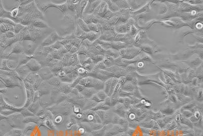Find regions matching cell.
I'll return each instance as SVG.
<instances>
[{"label": "cell", "mask_w": 203, "mask_h": 136, "mask_svg": "<svg viewBox=\"0 0 203 136\" xmlns=\"http://www.w3.org/2000/svg\"><path fill=\"white\" fill-rule=\"evenodd\" d=\"M76 22L77 24L83 31H85V32L87 33L89 32H90V30H89V26H88V24H87V23L85 22L82 18H77V19H76Z\"/></svg>", "instance_id": "obj_15"}, {"label": "cell", "mask_w": 203, "mask_h": 136, "mask_svg": "<svg viewBox=\"0 0 203 136\" xmlns=\"http://www.w3.org/2000/svg\"><path fill=\"white\" fill-rule=\"evenodd\" d=\"M7 59H3L1 68L0 70H4V71H11L10 70V69L8 68L7 65Z\"/></svg>", "instance_id": "obj_31"}, {"label": "cell", "mask_w": 203, "mask_h": 136, "mask_svg": "<svg viewBox=\"0 0 203 136\" xmlns=\"http://www.w3.org/2000/svg\"><path fill=\"white\" fill-rule=\"evenodd\" d=\"M88 51V49L87 47L85 46L84 45H81L80 47L78 48V50L77 51V55H87V52Z\"/></svg>", "instance_id": "obj_22"}, {"label": "cell", "mask_w": 203, "mask_h": 136, "mask_svg": "<svg viewBox=\"0 0 203 136\" xmlns=\"http://www.w3.org/2000/svg\"><path fill=\"white\" fill-rule=\"evenodd\" d=\"M32 58H34V56H29L24 54V53L19 54L18 55V59H17L18 67L22 65H26L28 61Z\"/></svg>", "instance_id": "obj_12"}, {"label": "cell", "mask_w": 203, "mask_h": 136, "mask_svg": "<svg viewBox=\"0 0 203 136\" xmlns=\"http://www.w3.org/2000/svg\"><path fill=\"white\" fill-rule=\"evenodd\" d=\"M33 1L32 0H18L17 1V4L19 6H26L28 4H30Z\"/></svg>", "instance_id": "obj_30"}, {"label": "cell", "mask_w": 203, "mask_h": 136, "mask_svg": "<svg viewBox=\"0 0 203 136\" xmlns=\"http://www.w3.org/2000/svg\"><path fill=\"white\" fill-rule=\"evenodd\" d=\"M7 65L11 71L15 70L18 67V61L11 59H7Z\"/></svg>", "instance_id": "obj_19"}, {"label": "cell", "mask_w": 203, "mask_h": 136, "mask_svg": "<svg viewBox=\"0 0 203 136\" xmlns=\"http://www.w3.org/2000/svg\"><path fill=\"white\" fill-rule=\"evenodd\" d=\"M88 3L87 1H80L79 2L78 6L79 14V17L82 18L83 15L85 12V9L87 6V4Z\"/></svg>", "instance_id": "obj_18"}, {"label": "cell", "mask_w": 203, "mask_h": 136, "mask_svg": "<svg viewBox=\"0 0 203 136\" xmlns=\"http://www.w3.org/2000/svg\"><path fill=\"white\" fill-rule=\"evenodd\" d=\"M3 7H4L3 4V1H0V8H3Z\"/></svg>", "instance_id": "obj_41"}, {"label": "cell", "mask_w": 203, "mask_h": 136, "mask_svg": "<svg viewBox=\"0 0 203 136\" xmlns=\"http://www.w3.org/2000/svg\"><path fill=\"white\" fill-rule=\"evenodd\" d=\"M78 50V47L73 46L70 50L69 51V53H70L71 55H74V54H76V53H77Z\"/></svg>", "instance_id": "obj_36"}, {"label": "cell", "mask_w": 203, "mask_h": 136, "mask_svg": "<svg viewBox=\"0 0 203 136\" xmlns=\"http://www.w3.org/2000/svg\"><path fill=\"white\" fill-rule=\"evenodd\" d=\"M2 23V18H0V24H1V23Z\"/></svg>", "instance_id": "obj_43"}, {"label": "cell", "mask_w": 203, "mask_h": 136, "mask_svg": "<svg viewBox=\"0 0 203 136\" xmlns=\"http://www.w3.org/2000/svg\"><path fill=\"white\" fill-rule=\"evenodd\" d=\"M8 48L10 51V56L13 54L19 55L24 53L22 41H19L14 43L10 46L8 47Z\"/></svg>", "instance_id": "obj_5"}, {"label": "cell", "mask_w": 203, "mask_h": 136, "mask_svg": "<svg viewBox=\"0 0 203 136\" xmlns=\"http://www.w3.org/2000/svg\"><path fill=\"white\" fill-rule=\"evenodd\" d=\"M26 26H24V25L21 24L20 23H16L14 25V32L17 34L19 32H20L21 30H22V29L25 28Z\"/></svg>", "instance_id": "obj_24"}, {"label": "cell", "mask_w": 203, "mask_h": 136, "mask_svg": "<svg viewBox=\"0 0 203 136\" xmlns=\"http://www.w3.org/2000/svg\"><path fill=\"white\" fill-rule=\"evenodd\" d=\"M24 40H32V37L30 36V33L29 32V31L28 30V29L26 31V32H25V34L24 35V38H23V41Z\"/></svg>", "instance_id": "obj_33"}, {"label": "cell", "mask_w": 203, "mask_h": 136, "mask_svg": "<svg viewBox=\"0 0 203 136\" xmlns=\"http://www.w3.org/2000/svg\"><path fill=\"white\" fill-rule=\"evenodd\" d=\"M4 25L6 26L7 30H10L14 32V26L12 24H8V23H4Z\"/></svg>", "instance_id": "obj_35"}, {"label": "cell", "mask_w": 203, "mask_h": 136, "mask_svg": "<svg viewBox=\"0 0 203 136\" xmlns=\"http://www.w3.org/2000/svg\"><path fill=\"white\" fill-rule=\"evenodd\" d=\"M100 34L98 32H95L90 31L87 33V39L89 40L91 42L93 43L96 40L99 38Z\"/></svg>", "instance_id": "obj_20"}, {"label": "cell", "mask_w": 203, "mask_h": 136, "mask_svg": "<svg viewBox=\"0 0 203 136\" xmlns=\"http://www.w3.org/2000/svg\"><path fill=\"white\" fill-rule=\"evenodd\" d=\"M74 34L76 38L80 39L82 41L84 40L85 39H87V32L83 31L77 24L76 22V26H75V29Z\"/></svg>", "instance_id": "obj_13"}, {"label": "cell", "mask_w": 203, "mask_h": 136, "mask_svg": "<svg viewBox=\"0 0 203 136\" xmlns=\"http://www.w3.org/2000/svg\"><path fill=\"white\" fill-rule=\"evenodd\" d=\"M77 72L79 76L81 77H84L85 75H87L89 73V72L87 71L82 66H81L80 68H79L77 70Z\"/></svg>", "instance_id": "obj_23"}, {"label": "cell", "mask_w": 203, "mask_h": 136, "mask_svg": "<svg viewBox=\"0 0 203 136\" xmlns=\"http://www.w3.org/2000/svg\"><path fill=\"white\" fill-rule=\"evenodd\" d=\"M38 73L39 77L42 80H49L55 76L51 68L47 66L42 67L39 70Z\"/></svg>", "instance_id": "obj_4"}, {"label": "cell", "mask_w": 203, "mask_h": 136, "mask_svg": "<svg viewBox=\"0 0 203 136\" xmlns=\"http://www.w3.org/2000/svg\"><path fill=\"white\" fill-rule=\"evenodd\" d=\"M0 31L2 33H5L7 31L6 28V26L4 25L3 23H2L0 24Z\"/></svg>", "instance_id": "obj_38"}, {"label": "cell", "mask_w": 203, "mask_h": 136, "mask_svg": "<svg viewBox=\"0 0 203 136\" xmlns=\"http://www.w3.org/2000/svg\"><path fill=\"white\" fill-rule=\"evenodd\" d=\"M51 47V48L53 50H54V49H60L61 48H62V47L64 46V45L60 43V41H57L56 43H55L54 44L50 46Z\"/></svg>", "instance_id": "obj_28"}, {"label": "cell", "mask_w": 203, "mask_h": 136, "mask_svg": "<svg viewBox=\"0 0 203 136\" xmlns=\"http://www.w3.org/2000/svg\"><path fill=\"white\" fill-rule=\"evenodd\" d=\"M67 3H68V10H70L71 11L74 13L75 7L76 6V4L73 3L71 0H67Z\"/></svg>", "instance_id": "obj_29"}, {"label": "cell", "mask_w": 203, "mask_h": 136, "mask_svg": "<svg viewBox=\"0 0 203 136\" xmlns=\"http://www.w3.org/2000/svg\"><path fill=\"white\" fill-rule=\"evenodd\" d=\"M2 60H3V59H2V57H1V55H0V69H1V68Z\"/></svg>", "instance_id": "obj_40"}, {"label": "cell", "mask_w": 203, "mask_h": 136, "mask_svg": "<svg viewBox=\"0 0 203 136\" xmlns=\"http://www.w3.org/2000/svg\"><path fill=\"white\" fill-rule=\"evenodd\" d=\"M76 18L74 16L71 15L70 13L66 12V13L62 15V18L60 21L64 23V25L70 26H76Z\"/></svg>", "instance_id": "obj_8"}, {"label": "cell", "mask_w": 203, "mask_h": 136, "mask_svg": "<svg viewBox=\"0 0 203 136\" xmlns=\"http://www.w3.org/2000/svg\"><path fill=\"white\" fill-rule=\"evenodd\" d=\"M55 8L62 13V15L68 11L67 1H66L62 4H55L52 2H48V8Z\"/></svg>", "instance_id": "obj_7"}, {"label": "cell", "mask_w": 203, "mask_h": 136, "mask_svg": "<svg viewBox=\"0 0 203 136\" xmlns=\"http://www.w3.org/2000/svg\"><path fill=\"white\" fill-rule=\"evenodd\" d=\"M78 57L79 61L82 66L85 64L87 61V59L89 57L86 55H78Z\"/></svg>", "instance_id": "obj_26"}, {"label": "cell", "mask_w": 203, "mask_h": 136, "mask_svg": "<svg viewBox=\"0 0 203 136\" xmlns=\"http://www.w3.org/2000/svg\"><path fill=\"white\" fill-rule=\"evenodd\" d=\"M62 38L60 36L56 30L49 35L41 43V45L43 47L49 46L56 43L57 41H60Z\"/></svg>", "instance_id": "obj_3"}, {"label": "cell", "mask_w": 203, "mask_h": 136, "mask_svg": "<svg viewBox=\"0 0 203 136\" xmlns=\"http://www.w3.org/2000/svg\"><path fill=\"white\" fill-rule=\"evenodd\" d=\"M21 7L23 8V10L24 11L25 14H30L32 15L36 7V1H33L32 2H31L30 4H28L26 6H21Z\"/></svg>", "instance_id": "obj_14"}, {"label": "cell", "mask_w": 203, "mask_h": 136, "mask_svg": "<svg viewBox=\"0 0 203 136\" xmlns=\"http://www.w3.org/2000/svg\"><path fill=\"white\" fill-rule=\"evenodd\" d=\"M75 87L76 88L77 90H78L79 91H82L83 89H84V87L82 85H81L80 84H77Z\"/></svg>", "instance_id": "obj_39"}, {"label": "cell", "mask_w": 203, "mask_h": 136, "mask_svg": "<svg viewBox=\"0 0 203 136\" xmlns=\"http://www.w3.org/2000/svg\"><path fill=\"white\" fill-rule=\"evenodd\" d=\"M68 52V50L65 48L64 46H63L62 48L59 49L53 50L51 53V55H52L53 59H56L59 61H60L64 56V55Z\"/></svg>", "instance_id": "obj_10"}, {"label": "cell", "mask_w": 203, "mask_h": 136, "mask_svg": "<svg viewBox=\"0 0 203 136\" xmlns=\"http://www.w3.org/2000/svg\"><path fill=\"white\" fill-rule=\"evenodd\" d=\"M38 72H30V74L27 76L26 78L24 79V80H26L28 82H30V84H34L35 81L37 77L38 76Z\"/></svg>", "instance_id": "obj_21"}, {"label": "cell", "mask_w": 203, "mask_h": 136, "mask_svg": "<svg viewBox=\"0 0 203 136\" xmlns=\"http://www.w3.org/2000/svg\"><path fill=\"white\" fill-rule=\"evenodd\" d=\"M10 11V17L11 19L14 21L15 22V20L18 16L19 14V6L17 4L16 5L13 7L11 10H9Z\"/></svg>", "instance_id": "obj_17"}, {"label": "cell", "mask_w": 203, "mask_h": 136, "mask_svg": "<svg viewBox=\"0 0 203 136\" xmlns=\"http://www.w3.org/2000/svg\"><path fill=\"white\" fill-rule=\"evenodd\" d=\"M49 83L53 85H60V80L58 79V78L57 77H53L51 79H49L48 80Z\"/></svg>", "instance_id": "obj_27"}, {"label": "cell", "mask_w": 203, "mask_h": 136, "mask_svg": "<svg viewBox=\"0 0 203 136\" xmlns=\"http://www.w3.org/2000/svg\"><path fill=\"white\" fill-rule=\"evenodd\" d=\"M31 15L32 19H41L44 20L45 18V13L39 10L37 6Z\"/></svg>", "instance_id": "obj_16"}, {"label": "cell", "mask_w": 203, "mask_h": 136, "mask_svg": "<svg viewBox=\"0 0 203 136\" xmlns=\"http://www.w3.org/2000/svg\"><path fill=\"white\" fill-rule=\"evenodd\" d=\"M74 45L73 44H72L71 43H67L66 44L64 45V46L65 47V48L67 50H68V51H69L70 50L71 48H72V47Z\"/></svg>", "instance_id": "obj_37"}, {"label": "cell", "mask_w": 203, "mask_h": 136, "mask_svg": "<svg viewBox=\"0 0 203 136\" xmlns=\"http://www.w3.org/2000/svg\"><path fill=\"white\" fill-rule=\"evenodd\" d=\"M22 43L24 53L29 56H34L35 51L40 45L32 40H24Z\"/></svg>", "instance_id": "obj_2"}, {"label": "cell", "mask_w": 203, "mask_h": 136, "mask_svg": "<svg viewBox=\"0 0 203 136\" xmlns=\"http://www.w3.org/2000/svg\"><path fill=\"white\" fill-rule=\"evenodd\" d=\"M26 65L30 69V72H38L42 68L40 63L34 58L30 59Z\"/></svg>", "instance_id": "obj_6"}, {"label": "cell", "mask_w": 203, "mask_h": 136, "mask_svg": "<svg viewBox=\"0 0 203 136\" xmlns=\"http://www.w3.org/2000/svg\"><path fill=\"white\" fill-rule=\"evenodd\" d=\"M2 23L12 24V25H14V26L16 23L12 19H11L10 18H2Z\"/></svg>", "instance_id": "obj_32"}, {"label": "cell", "mask_w": 203, "mask_h": 136, "mask_svg": "<svg viewBox=\"0 0 203 136\" xmlns=\"http://www.w3.org/2000/svg\"><path fill=\"white\" fill-rule=\"evenodd\" d=\"M89 30L91 32H99V26L98 24L94 23H91L88 24Z\"/></svg>", "instance_id": "obj_25"}, {"label": "cell", "mask_w": 203, "mask_h": 136, "mask_svg": "<svg viewBox=\"0 0 203 136\" xmlns=\"http://www.w3.org/2000/svg\"><path fill=\"white\" fill-rule=\"evenodd\" d=\"M30 25L36 28H50L47 22L41 19H33Z\"/></svg>", "instance_id": "obj_11"}, {"label": "cell", "mask_w": 203, "mask_h": 136, "mask_svg": "<svg viewBox=\"0 0 203 136\" xmlns=\"http://www.w3.org/2000/svg\"><path fill=\"white\" fill-rule=\"evenodd\" d=\"M28 30L32 37V40L39 44L51 32L55 30L54 28H36L32 25L28 26Z\"/></svg>", "instance_id": "obj_1"}, {"label": "cell", "mask_w": 203, "mask_h": 136, "mask_svg": "<svg viewBox=\"0 0 203 136\" xmlns=\"http://www.w3.org/2000/svg\"><path fill=\"white\" fill-rule=\"evenodd\" d=\"M16 73L20 80H24L26 78L27 76L30 74V71L26 65H22L17 67L15 70Z\"/></svg>", "instance_id": "obj_9"}, {"label": "cell", "mask_w": 203, "mask_h": 136, "mask_svg": "<svg viewBox=\"0 0 203 136\" xmlns=\"http://www.w3.org/2000/svg\"><path fill=\"white\" fill-rule=\"evenodd\" d=\"M5 34L6 35V36L7 37V38H14V37H15L16 34L12 31H10V30H7Z\"/></svg>", "instance_id": "obj_34"}, {"label": "cell", "mask_w": 203, "mask_h": 136, "mask_svg": "<svg viewBox=\"0 0 203 136\" xmlns=\"http://www.w3.org/2000/svg\"><path fill=\"white\" fill-rule=\"evenodd\" d=\"M2 32L0 31V43L1 42V35H2Z\"/></svg>", "instance_id": "obj_42"}]
</instances>
